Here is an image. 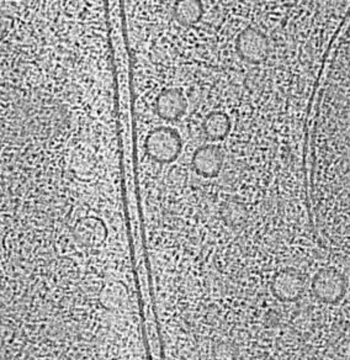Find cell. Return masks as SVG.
<instances>
[{"label":"cell","instance_id":"cell-1","mask_svg":"<svg viewBox=\"0 0 350 360\" xmlns=\"http://www.w3.org/2000/svg\"><path fill=\"white\" fill-rule=\"evenodd\" d=\"M310 145L316 229L330 245L350 253V22L325 68Z\"/></svg>","mask_w":350,"mask_h":360},{"label":"cell","instance_id":"cell-2","mask_svg":"<svg viewBox=\"0 0 350 360\" xmlns=\"http://www.w3.org/2000/svg\"><path fill=\"white\" fill-rule=\"evenodd\" d=\"M145 146L147 155L155 162L170 163L181 155V139L173 129L160 127L147 136Z\"/></svg>","mask_w":350,"mask_h":360},{"label":"cell","instance_id":"cell-3","mask_svg":"<svg viewBox=\"0 0 350 360\" xmlns=\"http://www.w3.org/2000/svg\"><path fill=\"white\" fill-rule=\"evenodd\" d=\"M235 50L242 60L250 65H260L268 60L271 53V42L266 34L253 26L240 31L235 40Z\"/></svg>","mask_w":350,"mask_h":360},{"label":"cell","instance_id":"cell-4","mask_svg":"<svg viewBox=\"0 0 350 360\" xmlns=\"http://www.w3.org/2000/svg\"><path fill=\"white\" fill-rule=\"evenodd\" d=\"M191 163L197 174L205 178H216L223 169L225 153L220 146H201L193 155Z\"/></svg>","mask_w":350,"mask_h":360},{"label":"cell","instance_id":"cell-5","mask_svg":"<svg viewBox=\"0 0 350 360\" xmlns=\"http://www.w3.org/2000/svg\"><path fill=\"white\" fill-rule=\"evenodd\" d=\"M74 240L86 248H98L105 242L108 229L98 217H83L73 227Z\"/></svg>","mask_w":350,"mask_h":360},{"label":"cell","instance_id":"cell-6","mask_svg":"<svg viewBox=\"0 0 350 360\" xmlns=\"http://www.w3.org/2000/svg\"><path fill=\"white\" fill-rule=\"evenodd\" d=\"M188 109V101L184 93L178 88L167 89L157 98L155 110L163 120H178L186 114Z\"/></svg>","mask_w":350,"mask_h":360},{"label":"cell","instance_id":"cell-7","mask_svg":"<svg viewBox=\"0 0 350 360\" xmlns=\"http://www.w3.org/2000/svg\"><path fill=\"white\" fill-rule=\"evenodd\" d=\"M220 217L226 227L238 232L245 230L249 222V209L238 199H230L221 205Z\"/></svg>","mask_w":350,"mask_h":360},{"label":"cell","instance_id":"cell-8","mask_svg":"<svg viewBox=\"0 0 350 360\" xmlns=\"http://www.w3.org/2000/svg\"><path fill=\"white\" fill-rule=\"evenodd\" d=\"M201 129L206 139L216 142V141L225 140L226 137L230 135L232 122H231L230 116L227 114L222 111H215L206 115L202 121Z\"/></svg>","mask_w":350,"mask_h":360},{"label":"cell","instance_id":"cell-9","mask_svg":"<svg viewBox=\"0 0 350 360\" xmlns=\"http://www.w3.org/2000/svg\"><path fill=\"white\" fill-rule=\"evenodd\" d=\"M204 15V6L200 1H181L174 8L175 19L184 26L195 25Z\"/></svg>","mask_w":350,"mask_h":360}]
</instances>
